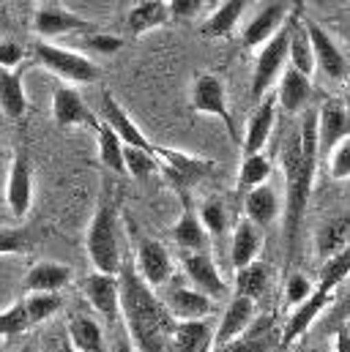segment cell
<instances>
[{
  "label": "cell",
  "instance_id": "obj_23",
  "mask_svg": "<svg viewBox=\"0 0 350 352\" xmlns=\"http://www.w3.org/2000/svg\"><path fill=\"white\" fill-rule=\"evenodd\" d=\"M170 352H214V328L205 320L175 322L170 333Z\"/></svg>",
  "mask_w": 350,
  "mask_h": 352
},
{
  "label": "cell",
  "instance_id": "obj_20",
  "mask_svg": "<svg viewBox=\"0 0 350 352\" xmlns=\"http://www.w3.org/2000/svg\"><path fill=\"white\" fill-rule=\"evenodd\" d=\"M274 123H276V96H265L260 101V107L252 112L249 123H247V131L241 137V148H244V156H255L262 153L271 131H274Z\"/></svg>",
  "mask_w": 350,
  "mask_h": 352
},
{
  "label": "cell",
  "instance_id": "obj_48",
  "mask_svg": "<svg viewBox=\"0 0 350 352\" xmlns=\"http://www.w3.org/2000/svg\"><path fill=\"white\" fill-rule=\"evenodd\" d=\"M112 352H140L137 347H134V342H132V336L129 333H118V339H115V347H112Z\"/></svg>",
  "mask_w": 350,
  "mask_h": 352
},
{
  "label": "cell",
  "instance_id": "obj_33",
  "mask_svg": "<svg viewBox=\"0 0 350 352\" xmlns=\"http://www.w3.org/2000/svg\"><path fill=\"white\" fill-rule=\"evenodd\" d=\"M0 109L8 118H22L28 109V98L22 88V74L19 72H3L0 69Z\"/></svg>",
  "mask_w": 350,
  "mask_h": 352
},
{
  "label": "cell",
  "instance_id": "obj_50",
  "mask_svg": "<svg viewBox=\"0 0 350 352\" xmlns=\"http://www.w3.org/2000/svg\"><path fill=\"white\" fill-rule=\"evenodd\" d=\"M340 333H342V336H345V339H348V344H350V322H345V325H342V328H340Z\"/></svg>",
  "mask_w": 350,
  "mask_h": 352
},
{
  "label": "cell",
  "instance_id": "obj_29",
  "mask_svg": "<svg viewBox=\"0 0 350 352\" xmlns=\"http://www.w3.org/2000/svg\"><path fill=\"white\" fill-rule=\"evenodd\" d=\"M69 344L74 352H104V331L93 317L74 314L69 320Z\"/></svg>",
  "mask_w": 350,
  "mask_h": 352
},
{
  "label": "cell",
  "instance_id": "obj_28",
  "mask_svg": "<svg viewBox=\"0 0 350 352\" xmlns=\"http://www.w3.org/2000/svg\"><path fill=\"white\" fill-rule=\"evenodd\" d=\"M247 6H249V3H244V0H227V3H219V6L211 11V16L203 22L200 33H203L205 38H225V36H230V33L236 30L238 19L244 16Z\"/></svg>",
  "mask_w": 350,
  "mask_h": 352
},
{
  "label": "cell",
  "instance_id": "obj_4",
  "mask_svg": "<svg viewBox=\"0 0 350 352\" xmlns=\"http://www.w3.org/2000/svg\"><path fill=\"white\" fill-rule=\"evenodd\" d=\"M85 252L88 260L93 265L96 273H107V276H118L121 273V249H118V232H115V208L112 199L101 197L90 227L85 235Z\"/></svg>",
  "mask_w": 350,
  "mask_h": 352
},
{
  "label": "cell",
  "instance_id": "obj_35",
  "mask_svg": "<svg viewBox=\"0 0 350 352\" xmlns=\"http://www.w3.org/2000/svg\"><path fill=\"white\" fill-rule=\"evenodd\" d=\"M268 287V267L262 263H252L241 270H236V292L233 295H241V298H249V300H258Z\"/></svg>",
  "mask_w": 350,
  "mask_h": 352
},
{
  "label": "cell",
  "instance_id": "obj_38",
  "mask_svg": "<svg viewBox=\"0 0 350 352\" xmlns=\"http://www.w3.org/2000/svg\"><path fill=\"white\" fill-rule=\"evenodd\" d=\"M271 177V159L265 153H255V156H244L241 170H238V188L252 191L262 183H268Z\"/></svg>",
  "mask_w": 350,
  "mask_h": 352
},
{
  "label": "cell",
  "instance_id": "obj_1",
  "mask_svg": "<svg viewBox=\"0 0 350 352\" xmlns=\"http://www.w3.org/2000/svg\"><path fill=\"white\" fill-rule=\"evenodd\" d=\"M318 112H304L298 126L287 134L282 145V173L287 183V197H285V243L293 257L301 219L307 213V202L312 194V183L318 173Z\"/></svg>",
  "mask_w": 350,
  "mask_h": 352
},
{
  "label": "cell",
  "instance_id": "obj_8",
  "mask_svg": "<svg viewBox=\"0 0 350 352\" xmlns=\"http://www.w3.org/2000/svg\"><path fill=\"white\" fill-rule=\"evenodd\" d=\"M304 28L309 33L312 55H315V72H320L331 82H342L348 77V58L337 47V41L312 19H304Z\"/></svg>",
  "mask_w": 350,
  "mask_h": 352
},
{
  "label": "cell",
  "instance_id": "obj_15",
  "mask_svg": "<svg viewBox=\"0 0 350 352\" xmlns=\"http://www.w3.org/2000/svg\"><path fill=\"white\" fill-rule=\"evenodd\" d=\"M6 202H8L11 216L17 219L28 216L33 205V170L25 153H17L6 173Z\"/></svg>",
  "mask_w": 350,
  "mask_h": 352
},
{
  "label": "cell",
  "instance_id": "obj_18",
  "mask_svg": "<svg viewBox=\"0 0 350 352\" xmlns=\"http://www.w3.org/2000/svg\"><path fill=\"white\" fill-rule=\"evenodd\" d=\"M90 28H93V22L77 16L74 11L58 8V6H41L33 14V30L41 36V41L58 38V36H66L74 30H90Z\"/></svg>",
  "mask_w": 350,
  "mask_h": 352
},
{
  "label": "cell",
  "instance_id": "obj_49",
  "mask_svg": "<svg viewBox=\"0 0 350 352\" xmlns=\"http://www.w3.org/2000/svg\"><path fill=\"white\" fill-rule=\"evenodd\" d=\"M6 170H8V153H6V145L0 140V177L6 175Z\"/></svg>",
  "mask_w": 350,
  "mask_h": 352
},
{
  "label": "cell",
  "instance_id": "obj_14",
  "mask_svg": "<svg viewBox=\"0 0 350 352\" xmlns=\"http://www.w3.org/2000/svg\"><path fill=\"white\" fill-rule=\"evenodd\" d=\"M159 300L165 303L167 314L173 317L175 322H192V320H205L216 300H211L208 295H203L194 287H170L159 295Z\"/></svg>",
  "mask_w": 350,
  "mask_h": 352
},
{
  "label": "cell",
  "instance_id": "obj_45",
  "mask_svg": "<svg viewBox=\"0 0 350 352\" xmlns=\"http://www.w3.org/2000/svg\"><path fill=\"white\" fill-rule=\"evenodd\" d=\"M28 252V235L22 230L0 232V254H22Z\"/></svg>",
  "mask_w": 350,
  "mask_h": 352
},
{
  "label": "cell",
  "instance_id": "obj_9",
  "mask_svg": "<svg viewBox=\"0 0 350 352\" xmlns=\"http://www.w3.org/2000/svg\"><path fill=\"white\" fill-rule=\"evenodd\" d=\"M181 265H183V273L189 276V281H192L194 289H200L211 300L227 298L230 287L222 278L219 267H216L214 257L208 252H181Z\"/></svg>",
  "mask_w": 350,
  "mask_h": 352
},
{
  "label": "cell",
  "instance_id": "obj_44",
  "mask_svg": "<svg viewBox=\"0 0 350 352\" xmlns=\"http://www.w3.org/2000/svg\"><path fill=\"white\" fill-rule=\"evenodd\" d=\"M25 50L17 41H0V69L3 72H17V66L22 63Z\"/></svg>",
  "mask_w": 350,
  "mask_h": 352
},
{
  "label": "cell",
  "instance_id": "obj_3",
  "mask_svg": "<svg viewBox=\"0 0 350 352\" xmlns=\"http://www.w3.org/2000/svg\"><path fill=\"white\" fill-rule=\"evenodd\" d=\"M301 19V3H293L290 6V14L285 19V25L274 33V38H268L258 50V58H255V72H252V82H249V96L252 101H262L268 88L279 80V74L285 72V63H287V50H290V36H293V28L296 22Z\"/></svg>",
  "mask_w": 350,
  "mask_h": 352
},
{
  "label": "cell",
  "instance_id": "obj_6",
  "mask_svg": "<svg viewBox=\"0 0 350 352\" xmlns=\"http://www.w3.org/2000/svg\"><path fill=\"white\" fill-rule=\"evenodd\" d=\"M33 55L36 60L52 72L55 77L66 80V82H77V85H90L99 80V66L88 58L80 55L74 50H66V47H58L52 41H36L33 44Z\"/></svg>",
  "mask_w": 350,
  "mask_h": 352
},
{
  "label": "cell",
  "instance_id": "obj_2",
  "mask_svg": "<svg viewBox=\"0 0 350 352\" xmlns=\"http://www.w3.org/2000/svg\"><path fill=\"white\" fill-rule=\"evenodd\" d=\"M121 317L140 352H170V333L175 320L167 314L159 295L137 276L132 265L121 267Z\"/></svg>",
  "mask_w": 350,
  "mask_h": 352
},
{
  "label": "cell",
  "instance_id": "obj_30",
  "mask_svg": "<svg viewBox=\"0 0 350 352\" xmlns=\"http://www.w3.org/2000/svg\"><path fill=\"white\" fill-rule=\"evenodd\" d=\"M274 344H276L274 322L271 320H255L252 328L241 339H236L225 347H216L214 352H271Z\"/></svg>",
  "mask_w": 350,
  "mask_h": 352
},
{
  "label": "cell",
  "instance_id": "obj_19",
  "mask_svg": "<svg viewBox=\"0 0 350 352\" xmlns=\"http://www.w3.org/2000/svg\"><path fill=\"white\" fill-rule=\"evenodd\" d=\"M52 118L63 129H72V126H93V129H99V120L88 109L83 96L74 88H69V85H61L55 90V96H52Z\"/></svg>",
  "mask_w": 350,
  "mask_h": 352
},
{
  "label": "cell",
  "instance_id": "obj_37",
  "mask_svg": "<svg viewBox=\"0 0 350 352\" xmlns=\"http://www.w3.org/2000/svg\"><path fill=\"white\" fill-rule=\"evenodd\" d=\"M123 167H126V175L137 177V180H145V177H151L154 173H162L156 148H154V151L123 148Z\"/></svg>",
  "mask_w": 350,
  "mask_h": 352
},
{
  "label": "cell",
  "instance_id": "obj_36",
  "mask_svg": "<svg viewBox=\"0 0 350 352\" xmlns=\"http://www.w3.org/2000/svg\"><path fill=\"white\" fill-rule=\"evenodd\" d=\"M25 314H28V322L30 325H39V322H47L50 317H55L63 306V298L58 292H30L25 300Z\"/></svg>",
  "mask_w": 350,
  "mask_h": 352
},
{
  "label": "cell",
  "instance_id": "obj_27",
  "mask_svg": "<svg viewBox=\"0 0 350 352\" xmlns=\"http://www.w3.org/2000/svg\"><path fill=\"white\" fill-rule=\"evenodd\" d=\"M262 246V235L260 227H255L252 221L241 219L233 230V243H230V263L236 270L247 267V265L258 263V254H260Z\"/></svg>",
  "mask_w": 350,
  "mask_h": 352
},
{
  "label": "cell",
  "instance_id": "obj_41",
  "mask_svg": "<svg viewBox=\"0 0 350 352\" xmlns=\"http://www.w3.org/2000/svg\"><path fill=\"white\" fill-rule=\"evenodd\" d=\"M329 175L331 180H348L350 177V134L342 137L334 151L329 153Z\"/></svg>",
  "mask_w": 350,
  "mask_h": 352
},
{
  "label": "cell",
  "instance_id": "obj_43",
  "mask_svg": "<svg viewBox=\"0 0 350 352\" xmlns=\"http://www.w3.org/2000/svg\"><path fill=\"white\" fill-rule=\"evenodd\" d=\"M83 47L90 52H101V55H115L121 47H123V38L121 36H112V33H88L83 38Z\"/></svg>",
  "mask_w": 350,
  "mask_h": 352
},
{
  "label": "cell",
  "instance_id": "obj_39",
  "mask_svg": "<svg viewBox=\"0 0 350 352\" xmlns=\"http://www.w3.org/2000/svg\"><path fill=\"white\" fill-rule=\"evenodd\" d=\"M197 216H200V224L208 232V238H222L225 235V230H227V210H225V205L219 199L205 202Z\"/></svg>",
  "mask_w": 350,
  "mask_h": 352
},
{
  "label": "cell",
  "instance_id": "obj_51",
  "mask_svg": "<svg viewBox=\"0 0 350 352\" xmlns=\"http://www.w3.org/2000/svg\"><path fill=\"white\" fill-rule=\"evenodd\" d=\"M58 352H74V350H72V344H61V350Z\"/></svg>",
  "mask_w": 350,
  "mask_h": 352
},
{
  "label": "cell",
  "instance_id": "obj_42",
  "mask_svg": "<svg viewBox=\"0 0 350 352\" xmlns=\"http://www.w3.org/2000/svg\"><path fill=\"white\" fill-rule=\"evenodd\" d=\"M315 292V284L304 276V273H293L290 278H287V284H285V300H287V306H301L309 295Z\"/></svg>",
  "mask_w": 350,
  "mask_h": 352
},
{
  "label": "cell",
  "instance_id": "obj_11",
  "mask_svg": "<svg viewBox=\"0 0 350 352\" xmlns=\"http://www.w3.org/2000/svg\"><path fill=\"white\" fill-rule=\"evenodd\" d=\"M83 295L93 306V311H99L104 317L107 325H115L121 320V281H118V276H107V273L93 270L83 281Z\"/></svg>",
  "mask_w": 350,
  "mask_h": 352
},
{
  "label": "cell",
  "instance_id": "obj_31",
  "mask_svg": "<svg viewBox=\"0 0 350 352\" xmlns=\"http://www.w3.org/2000/svg\"><path fill=\"white\" fill-rule=\"evenodd\" d=\"M287 66L296 69L298 74L309 77V80L315 74V55H312V44H309V33L304 28V19H298L293 28L290 50H287Z\"/></svg>",
  "mask_w": 350,
  "mask_h": 352
},
{
  "label": "cell",
  "instance_id": "obj_47",
  "mask_svg": "<svg viewBox=\"0 0 350 352\" xmlns=\"http://www.w3.org/2000/svg\"><path fill=\"white\" fill-rule=\"evenodd\" d=\"M345 322H350V292L342 300H337V306L329 314V328H342Z\"/></svg>",
  "mask_w": 350,
  "mask_h": 352
},
{
  "label": "cell",
  "instance_id": "obj_10",
  "mask_svg": "<svg viewBox=\"0 0 350 352\" xmlns=\"http://www.w3.org/2000/svg\"><path fill=\"white\" fill-rule=\"evenodd\" d=\"M101 123L110 126L126 148H140V151H154V148H156V145L143 134V129L134 123V118L129 115V109H126L110 90L101 96Z\"/></svg>",
  "mask_w": 350,
  "mask_h": 352
},
{
  "label": "cell",
  "instance_id": "obj_26",
  "mask_svg": "<svg viewBox=\"0 0 350 352\" xmlns=\"http://www.w3.org/2000/svg\"><path fill=\"white\" fill-rule=\"evenodd\" d=\"M244 213H247L244 219L252 221L255 227L274 224L276 216H279V194H276V188L271 183H262L258 188L247 191V197H244Z\"/></svg>",
  "mask_w": 350,
  "mask_h": 352
},
{
  "label": "cell",
  "instance_id": "obj_22",
  "mask_svg": "<svg viewBox=\"0 0 350 352\" xmlns=\"http://www.w3.org/2000/svg\"><path fill=\"white\" fill-rule=\"evenodd\" d=\"M276 82H279V88H276V107H282L287 115H298L307 107L309 96H312V80L298 74L296 69L285 66V72L279 74Z\"/></svg>",
  "mask_w": 350,
  "mask_h": 352
},
{
  "label": "cell",
  "instance_id": "obj_32",
  "mask_svg": "<svg viewBox=\"0 0 350 352\" xmlns=\"http://www.w3.org/2000/svg\"><path fill=\"white\" fill-rule=\"evenodd\" d=\"M167 19H170V11H167V3L162 0H143L129 11V28L134 36L162 28Z\"/></svg>",
  "mask_w": 350,
  "mask_h": 352
},
{
  "label": "cell",
  "instance_id": "obj_17",
  "mask_svg": "<svg viewBox=\"0 0 350 352\" xmlns=\"http://www.w3.org/2000/svg\"><path fill=\"white\" fill-rule=\"evenodd\" d=\"M290 6H293V3H268V6H262L260 11L241 28V41H244V47L258 50L268 38H274V33L285 25V19H287V14H290Z\"/></svg>",
  "mask_w": 350,
  "mask_h": 352
},
{
  "label": "cell",
  "instance_id": "obj_40",
  "mask_svg": "<svg viewBox=\"0 0 350 352\" xmlns=\"http://www.w3.org/2000/svg\"><path fill=\"white\" fill-rule=\"evenodd\" d=\"M28 328H30V322H28V314H25V303H22V300L14 303L11 309L0 311V336H3V339L19 336V333H25Z\"/></svg>",
  "mask_w": 350,
  "mask_h": 352
},
{
  "label": "cell",
  "instance_id": "obj_16",
  "mask_svg": "<svg viewBox=\"0 0 350 352\" xmlns=\"http://www.w3.org/2000/svg\"><path fill=\"white\" fill-rule=\"evenodd\" d=\"M255 314H258L255 300L241 298V295H233L227 300V306H225V314H222L219 328L214 331V350L216 347H225V344H230L236 339H241L252 328V322L258 320Z\"/></svg>",
  "mask_w": 350,
  "mask_h": 352
},
{
  "label": "cell",
  "instance_id": "obj_7",
  "mask_svg": "<svg viewBox=\"0 0 350 352\" xmlns=\"http://www.w3.org/2000/svg\"><path fill=\"white\" fill-rule=\"evenodd\" d=\"M156 156L162 164V173L173 180V186L181 194H189V186L205 180L216 167L214 162L203 159V156H192L183 151H173V148H159L156 145Z\"/></svg>",
  "mask_w": 350,
  "mask_h": 352
},
{
  "label": "cell",
  "instance_id": "obj_21",
  "mask_svg": "<svg viewBox=\"0 0 350 352\" xmlns=\"http://www.w3.org/2000/svg\"><path fill=\"white\" fill-rule=\"evenodd\" d=\"M181 199H183V210H181V216H178V221H175V230H173V238L175 243L181 246V252H208V232L203 230V224H200V216H197V210L192 208V199H189V194H181Z\"/></svg>",
  "mask_w": 350,
  "mask_h": 352
},
{
  "label": "cell",
  "instance_id": "obj_12",
  "mask_svg": "<svg viewBox=\"0 0 350 352\" xmlns=\"http://www.w3.org/2000/svg\"><path fill=\"white\" fill-rule=\"evenodd\" d=\"M350 134V112L345 101L326 98L318 109V156L329 159L334 145Z\"/></svg>",
  "mask_w": 350,
  "mask_h": 352
},
{
  "label": "cell",
  "instance_id": "obj_52",
  "mask_svg": "<svg viewBox=\"0 0 350 352\" xmlns=\"http://www.w3.org/2000/svg\"><path fill=\"white\" fill-rule=\"evenodd\" d=\"M22 352H36V347H22Z\"/></svg>",
  "mask_w": 350,
  "mask_h": 352
},
{
  "label": "cell",
  "instance_id": "obj_24",
  "mask_svg": "<svg viewBox=\"0 0 350 352\" xmlns=\"http://www.w3.org/2000/svg\"><path fill=\"white\" fill-rule=\"evenodd\" d=\"M350 246V216L348 213H340L329 221L320 224L318 235H315V249H318V257L323 263H329L331 257L342 254Z\"/></svg>",
  "mask_w": 350,
  "mask_h": 352
},
{
  "label": "cell",
  "instance_id": "obj_25",
  "mask_svg": "<svg viewBox=\"0 0 350 352\" xmlns=\"http://www.w3.org/2000/svg\"><path fill=\"white\" fill-rule=\"evenodd\" d=\"M72 281V267L55 260H41L25 273V289L30 292H61Z\"/></svg>",
  "mask_w": 350,
  "mask_h": 352
},
{
  "label": "cell",
  "instance_id": "obj_34",
  "mask_svg": "<svg viewBox=\"0 0 350 352\" xmlns=\"http://www.w3.org/2000/svg\"><path fill=\"white\" fill-rule=\"evenodd\" d=\"M96 137H99V159H101V164L115 175H126V167H123V148L126 145L118 140V134L110 126L99 123Z\"/></svg>",
  "mask_w": 350,
  "mask_h": 352
},
{
  "label": "cell",
  "instance_id": "obj_13",
  "mask_svg": "<svg viewBox=\"0 0 350 352\" xmlns=\"http://www.w3.org/2000/svg\"><path fill=\"white\" fill-rule=\"evenodd\" d=\"M134 270L151 289H159L173 276V257L159 241L143 238L137 246V254H134Z\"/></svg>",
  "mask_w": 350,
  "mask_h": 352
},
{
  "label": "cell",
  "instance_id": "obj_46",
  "mask_svg": "<svg viewBox=\"0 0 350 352\" xmlns=\"http://www.w3.org/2000/svg\"><path fill=\"white\" fill-rule=\"evenodd\" d=\"M200 0H170L167 3V11H170V19H192L197 11H200Z\"/></svg>",
  "mask_w": 350,
  "mask_h": 352
},
{
  "label": "cell",
  "instance_id": "obj_5",
  "mask_svg": "<svg viewBox=\"0 0 350 352\" xmlns=\"http://www.w3.org/2000/svg\"><path fill=\"white\" fill-rule=\"evenodd\" d=\"M189 107L192 112L197 115H208V118H216L225 123L227 134L233 137L236 145H241V134H238V126H236V118L230 115V104H227V88L222 82V77L216 74H197L192 80V90H189Z\"/></svg>",
  "mask_w": 350,
  "mask_h": 352
}]
</instances>
